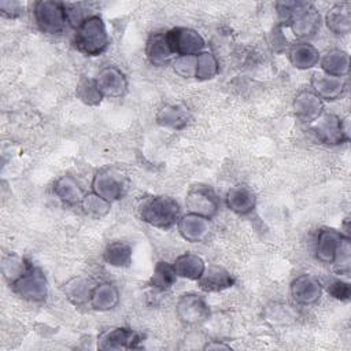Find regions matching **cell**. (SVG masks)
Masks as SVG:
<instances>
[{"label": "cell", "instance_id": "cell-22", "mask_svg": "<svg viewBox=\"0 0 351 351\" xmlns=\"http://www.w3.org/2000/svg\"><path fill=\"white\" fill-rule=\"evenodd\" d=\"M121 295L112 282H100L92 288L89 304L96 311L114 310L119 303Z\"/></svg>", "mask_w": 351, "mask_h": 351}, {"label": "cell", "instance_id": "cell-14", "mask_svg": "<svg viewBox=\"0 0 351 351\" xmlns=\"http://www.w3.org/2000/svg\"><path fill=\"white\" fill-rule=\"evenodd\" d=\"M293 112L296 118L304 123L315 122L324 112V101L311 90H302L293 99Z\"/></svg>", "mask_w": 351, "mask_h": 351}, {"label": "cell", "instance_id": "cell-33", "mask_svg": "<svg viewBox=\"0 0 351 351\" xmlns=\"http://www.w3.org/2000/svg\"><path fill=\"white\" fill-rule=\"evenodd\" d=\"M333 269L337 274L348 276L351 270V241L347 234H343L339 247L336 250L335 258L332 261Z\"/></svg>", "mask_w": 351, "mask_h": 351}, {"label": "cell", "instance_id": "cell-28", "mask_svg": "<svg viewBox=\"0 0 351 351\" xmlns=\"http://www.w3.org/2000/svg\"><path fill=\"white\" fill-rule=\"evenodd\" d=\"M92 288L84 277H74L63 285V293L74 306H84L89 303Z\"/></svg>", "mask_w": 351, "mask_h": 351}, {"label": "cell", "instance_id": "cell-11", "mask_svg": "<svg viewBox=\"0 0 351 351\" xmlns=\"http://www.w3.org/2000/svg\"><path fill=\"white\" fill-rule=\"evenodd\" d=\"M143 335L134 329L117 326L103 332L97 340L99 350H132L138 348Z\"/></svg>", "mask_w": 351, "mask_h": 351}, {"label": "cell", "instance_id": "cell-21", "mask_svg": "<svg viewBox=\"0 0 351 351\" xmlns=\"http://www.w3.org/2000/svg\"><path fill=\"white\" fill-rule=\"evenodd\" d=\"M155 119L156 123L162 128L181 130L189 123L192 115L191 111L182 104H169L158 111Z\"/></svg>", "mask_w": 351, "mask_h": 351}, {"label": "cell", "instance_id": "cell-27", "mask_svg": "<svg viewBox=\"0 0 351 351\" xmlns=\"http://www.w3.org/2000/svg\"><path fill=\"white\" fill-rule=\"evenodd\" d=\"M173 267L177 277L197 281L206 269V263L199 255L192 252H184L176 258V261L173 262Z\"/></svg>", "mask_w": 351, "mask_h": 351}, {"label": "cell", "instance_id": "cell-12", "mask_svg": "<svg viewBox=\"0 0 351 351\" xmlns=\"http://www.w3.org/2000/svg\"><path fill=\"white\" fill-rule=\"evenodd\" d=\"M292 299L302 306H311L322 296V284L313 274H300L295 277L289 287Z\"/></svg>", "mask_w": 351, "mask_h": 351}, {"label": "cell", "instance_id": "cell-25", "mask_svg": "<svg viewBox=\"0 0 351 351\" xmlns=\"http://www.w3.org/2000/svg\"><path fill=\"white\" fill-rule=\"evenodd\" d=\"M326 27L336 36H346L351 30V5L339 3L330 7L325 15Z\"/></svg>", "mask_w": 351, "mask_h": 351}, {"label": "cell", "instance_id": "cell-29", "mask_svg": "<svg viewBox=\"0 0 351 351\" xmlns=\"http://www.w3.org/2000/svg\"><path fill=\"white\" fill-rule=\"evenodd\" d=\"M104 261L114 267H128L132 263V247L125 241H111L107 244Z\"/></svg>", "mask_w": 351, "mask_h": 351}, {"label": "cell", "instance_id": "cell-6", "mask_svg": "<svg viewBox=\"0 0 351 351\" xmlns=\"http://www.w3.org/2000/svg\"><path fill=\"white\" fill-rule=\"evenodd\" d=\"M11 288L15 295L27 302L40 303L48 296L47 277L40 267L33 265L11 284Z\"/></svg>", "mask_w": 351, "mask_h": 351}, {"label": "cell", "instance_id": "cell-37", "mask_svg": "<svg viewBox=\"0 0 351 351\" xmlns=\"http://www.w3.org/2000/svg\"><path fill=\"white\" fill-rule=\"evenodd\" d=\"M326 291L332 298H335L340 302H348L350 298H351L350 284L347 281L340 280V278L330 280L326 285Z\"/></svg>", "mask_w": 351, "mask_h": 351}, {"label": "cell", "instance_id": "cell-32", "mask_svg": "<svg viewBox=\"0 0 351 351\" xmlns=\"http://www.w3.org/2000/svg\"><path fill=\"white\" fill-rule=\"evenodd\" d=\"M32 266L30 262H27L25 258L16 255V254H10L4 256L3 263H1V271L4 278L8 281L11 285L14 281H16L29 267Z\"/></svg>", "mask_w": 351, "mask_h": 351}, {"label": "cell", "instance_id": "cell-18", "mask_svg": "<svg viewBox=\"0 0 351 351\" xmlns=\"http://www.w3.org/2000/svg\"><path fill=\"white\" fill-rule=\"evenodd\" d=\"M226 207L237 215H248L256 207V195L245 184H236L226 192Z\"/></svg>", "mask_w": 351, "mask_h": 351}, {"label": "cell", "instance_id": "cell-13", "mask_svg": "<svg viewBox=\"0 0 351 351\" xmlns=\"http://www.w3.org/2000/svg\"><path fill=\"white\" fill-rule=\"evenodd\" d=\"M95 82L103 97H122L128 90V78L115 66H107L100 70Z\"/></svg>", "mask_w": 351, "mask_h": 351}, {"label": "cell", "instance_id": "cell-10", "mask_svg": "<svg viewBox=\"0 0 351 351\" xmlns=\"http://www.w3.org/2000/svg\"><path fill=\"white\" fill-rule=\"evenodd\" d=\"M185 206L188 213L197 214L207 219L214 218L219 211L218 197L208 186L192 188L185 197Z\"/></svg>", "mask_w": 351, "mask_h": 351}, {"label": "cell", "instance_id": "cell-5", "mask_svg": "<svg viewBox=\"0 0 351 351\" xmlns=\"http://www.w3.org/2000/svg\"><path fill=\"white\" fill-rule=\"evenodd\" d=\"M33 15L38 29L47 34H58L63 32L67 23L66 5L60 1H37L33 5Z\"/></svg>", "mask_w": 351, "mask_h": 351}, {"label": "cell", "instance_id": "cell-1", "mask_svg": "<svg viewBox=\"0 0 351 351\" xmlns=\"http://www.w3.org/2000/svg\"><path fill=\"white\" fill-rule=\"evenodd\" d=\"M281 25H288L295 37H314L321 27V15L308 1H278L276 4Z\"/></svg>", "mask_w": 351, "mask_h": 351}, {"label": "cell", "instance_id": "cell-2", "mask_svg": "<svg viewBox=\"0 0 351 351\" xmlns=\"http://www.w3.org/2000/svg\"><path fill=\"white\" fill-rule=\"evenodd\" d=\"M138 215L143 222L166 230L177 223L181 217V207L171 196L155 195L140 203Z\"/></svg>", "mask_w": 351, "mask_h": 351}, {"label": "cell", "instance_id": "cell-23", "mask_svg": "<svg viewBox=\"0 0 351 351\" xmlns=\"http://www.w3.org/2000/svg\"><path fill=\"white\" fill-rule=\"evenodd\" d=\"M288 59L295 69L308 70L319 63L321 55L313 44L307 41H299L289 48Z\"/></svg>", "mask_w": 351, "mask_h": 351}, {"label": "cell", "instance_id": "cell-16", "mask_svg": "<svg viewBox=\"0 0 351 351\" xmlns=\"http://www.w3.org/2000/svg\"><path fill=\"white\" fill-rule=\"evenodd\" d=\"M145 56L152 66L162 67L173 62L174 52L171 49L167 32H156L149 34L145 43Z\"/></svg>", "mask_w": 351, "mask_h": 351}, {"label": "cell", "instance_id": "cell-24", "mask_svg": "<svg viewBox=\"0 0 351 351\" xmlns=\"http://www.w3.org/2000/svg\"><path fill=\"white\" fill-rule=\"evenodd\" d=\"M55 196L67 206L81 204L85 193L80 182L70 174L59 177L53 184Z\"/></svg>", "mask_w": 351, "mask_h": 351}, {"label": "cell", "instance_id": "cell-8", "mask_svg": "<svg viewBox=\"0 0 351 351\" xmlns=\"http://www.w3.org/2000/svg\"><path fill=\"white\" fill-rule=\"evenodd\" d=\"M313 134L325 145H341L350 140L348 129L343 119L335 114H322L311 126Z\"/></svg>", "mask_w": 351, "mask_h": 351}, {"label": "cell", "instance_id": "cell-4", "mask_svg": "<svg viewBox=\"0 0 351 351\" xmlns=\"http://www.w3.org/2000/svg\"><path fill=\"white\" fill-rule=\"evenodd\" d=\"M129 185L130 181L122 171L114 167H104L93 176L90 188L93 193L112 203L121 200L126 195Z\"/></svg>", "mask_w": 351, "mask_h": 351}, {"label": "cell", "instance_id": "cell-38", "mask_svg": "<svg viewBox=\"0 0 351 351\" xmlns=\"http://www.w3.org/2000/svg\"><path fill=\"white\" fill-rule=\"evenodd\" d=\"M0 12L4 18L15 19L23 14V4L21 1L14 0L0 1Z\"/></svg>", "mask_w": 351, "mask_h": 351}, {"label": "cell", "instance_id": "cell-17", "mask_svg": "<svg viewBox=\"0 0 351 351\" xmlns=\"http://www.w3.org/2000/svg\"><path fill=\"white\" fill-rule=\"evenodd\" d=\"M311 92L315 93L322 101H335L347 92V81L326 74H314L310 80Z\"/></svg>", "mask_w": 351, "mask_h": 351}, {"label": "cell", "instance_id": "cell-19", "mask_svg": "<svg viewBox=\"0 0 351 351\" xmlns=\"http://www.w3.org/2000/svg\"><path fill=\"white\" fill-rule=\"evenodd\" d=\"M236 280L234 277L222 266L218 265H210L206 266L203 274L197 280V285L204 292H221L228 288H232L234 285Z\"/></svg>", "mask_w": 351, "mask_h": 351}, {"label": "cell", "instance_id": "cell-35", "mask_svg": "<svg viewBox=\"0 0 351 351\" xmlns=\"http://www.w3.org/2000/svg\"><path fill=\"white\" fill-rule=\"evenodd\" d=\"M77 99H80L86 106H99L103 100L101 93L99 92L95 78H82L75 88Z\"/></svg>", "mask_w": 351, "mask_h": 351}, {"label": "cell", "instance_id": "cell-36", "mask_svg": "<svg viewBox=\"0 0 351 351\" xmlns=\"http://www.w3.org/2000/svg\"><path fill=\"white\" fill-rule=\"evenodd\" d=\"M173 70L184 78L195 77L196 70V56H176L171 62Z\"/></svg>", "mask_w": 351, "mask_h": 351}, {"label": "cell", "instance_id": "cell-30", "mask_svg": "<svg viewBox=\"0 0 351 351\" xmlns=\"http://www.w3.org/2000/svg\"><path fill=\"white\" fill-rule=\"evenodd\" d=\"M177 281V274L173 267V263L166 261H159L155 265L154 273L148 281V285L156 291H166L174 285Z\"/></svg>", "mask_w": 351, "mask_h": 351}, {"label": "cell", "instance_id": "cell-34", "mask_svg": "<svg viewBox=\"0 0 351 351\" xmlns=\"http://www.w3.org/2000/svg\"><path fill=\"white\" fill-rule=\"evenodd\" d=\"M81 208L86 215L99 219V218L106 217L110 213L111 203L92 192V193H88L84 196V199L81 202Z\"/></svg>", "mask_w": 351, "mask_h": 351}, {"label": "cell", "instance_id": "cell-15", "mask_svg": "<svg viewBox=\"0 0 351 351\" xmlns=\"http://www.w3.org/2000/svg\"><path fill=\"white\" fill-rule=\"evenodd\" d=\"M176 225L181 237L189 243H202L210 234L208 219L193 213L181 215Z\"/></svg>", "mask_w": 351, "mask_h": 351}, {"label": "cell", "instance_id": "cell-7", "mask_svg": "<svg viewBox=\"0 0 351 351\" xmlns=\"http://www.w3.org/2000/svg\"><path fill=\"white\" fill-rule=\"evenodd\" d=\"M176 314L184 325L197 326L211 317V308L203 296L188 292L181 295L177 300Z\"/></svg>", "mask_w": 351, "mask_h": 351}, {"label": "cell", "instance_id": "cell-3", "mask_svg": "<svg viewBox=\"0 0 351 351\" xmlns=\"http://www.w3.org/2000/svg\"><path fill=\"white\" fill-rule=\"evenodd\" d=\"M74 45L86 56H99L108 48L110 37L100 15H89L75 27Z\"/></svg>", "mask_w": 351, "mask_h": 351}, {"label": "cell", "instance_id": "cell-9", "mask_svg": "<svg viewBox=\"0 0 351 351\" xmlns=\"http://www.w3.org/2000/svg\"><path fill=\"white\" fill-rule=\"evenodd\" d=\"M167 37L177 56H197L206 47L202 34L191 27H174L167 32Z\"/></svg>", "mask_w": 351, "mask_h": 351}, {"label": "cell", "instance_id": "cell-39", "mask_svg": "<svg viewBox=\"0 0 351 351\" xmlns=\"http://www.w3.org/2000/svg\"><path fill=\"white\" fill-rule=\"evenodd\" d=\"M204 350H232L230 346L222 343V341H217V340H213L210 343H207L204 346Z\"/></svg>", "mask_w": 351, "mask_h": 351}, {"label": "cell", "instance_id": "cell-20", "mask_svg": "<svg viewBox=\"0 0 351 351\" xmlns=\"http://www.w3.org/2000/svg\"><path fill=\"white\" fill-rule=\"evenodd\" d=\"M343 237V233L333 229V228H322L318 232L317 241H315V258L325 265L332 263L339 243Z\"/></svg>", "mask_w": 351, "mask_h": 351}, {"label": "cell", "instance_id": "cell-26", "mask_svg": "<svg viewBox=\"0 0 351 351\" xmlns=\"http://www.w3.org/2000/svg\"><path fill=\"white\" fill-rule=\"evenodd\" d=\"M319 64L326 75L344 78L350 70V56L346 51L335 48L328 51L321 59Z\"/></svg>", "mask_w": 351, "mask_h": 351}, {"label": "cell", "instance_id": "cell-31", "mask_svg": "<svg viewBox=\"0 0 351 351\" xmlns=\"http://www.w3.org/2000/svg\"><path fill=\"white\" fill-rule=\"evenodd\" d=\"M219 73V63L213 52L203 51L196 56V70L195 78L200 81L213 80Z\"/></svg>", "mask_w": 351, "mask_h": 351}]
</instances>
